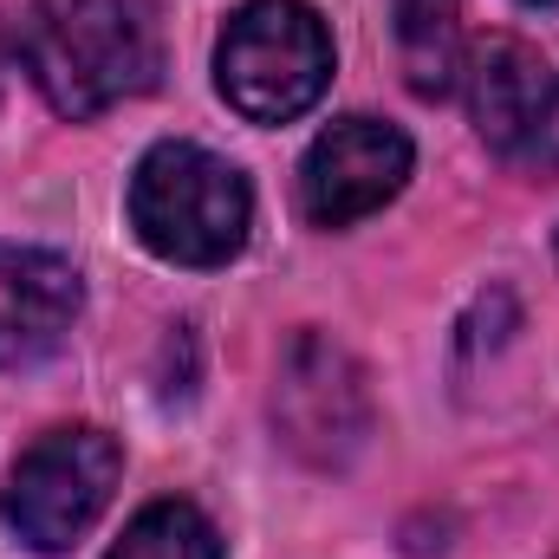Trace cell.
I'll list each match as a JSON object with an SVG mask.
<instances>
[{
	"mask_svg": "<svg viewBox=\"0 0 559 559\" xmlns=\"http://www.w3.org/2000/svg\"><path fill=\"white\" fill-rule=\"evenodd\" d=\"M20 59L59 118H105L163 79L156 0H33L20 20Z\"/></svg>",
	"mask_w": 559,
	"mask_h": 559,
	"instance_id": "cell-1",
	"label": "cell"
},
{
	"mask_svg": "<svg viewBox=\"0 0 559 559\" xmlns=\"http://www.w3.org/2000/svg\"><path fill=\"white\" fill-rule=\"evenodd\" d=\"M131 228L150 254L176 267H222L248 248L254 189L202 143H156L131 176Z\"/></svg>",
	"mask_w": 559,
	"mask_h": 559,
	"instance_id": "cell-2",
	"label": "cell"
},
{
	"mask_svg": "<svg viewBox=\"0 0 559 559\" xmlns=\"http://www.w3.org/2000/svg\"><path fill=\"white\" fill-rule=\"evenodd\" d=\"M332 79V33L306 0H248L215 46V85L248 124H293Z\"/></svg>",
	"mask_w": 559,
	"mask_h": 559,
	"instance_id": "cell-3",
	"label": "cell"
},
{
	"mask_svg": "<svg viewBox=\"0 0 559 559\" xmlns=\"http://www.w3.org/2000/svg\"><path fill=\"white\" fill-rule=\"evenodd\" d=\"M118 475H124V449L111 429L98 423H66V429H46L7 475V527L20 547L33 554H66L118 495Z\"/></svg>",
	"mask_w": 559,
	"mask_h": 559,
	"instance_id": "cell-4",
	"label": "cell"
},
{
	"mask_svg": "<svg viewBox=\"0 0 559 559\" xmlns=\"http://www.w3.org/2000/svg\"><path fill=\"white\" fill-rule=\"evenodd\" d=\"M274 423L280 442L312 462V468H345L365 436H371V384L365 365L325 338V332H299L280 358L274 378Z\"/></svg>",
	"mask_w": 559,
	"mask_h": 559,
	"instance_id": "cell-5",
	"label": "cell"
},
{
	"mask_svg": "<svg viewBox=\"0 0 559 559\" xmlns=\"http://www.w3.org/2000/svg\"><path fill=\"white\" fill-rule=\"evenodd\" d=\"M417 150L397 124L384 118H338L332 131H319L306 163H299V202L319 228H352L365 215H378L404 182H411Z\"/></svg>",
	"mask_w": 559,
	"mask_h": 559,
	"instance_id": "cell-6",
	"label": "cell"
},
{
	"mask_svg": "<svg viewBox=\"0 0 559 559\" xmlns=\"http://www.w3.org/2000/svg\"><path fill=\"white\" fill-rule=\"evenodd\" d=\"M79 267L46 254V248H20L0 241V365H33L46 352H59V338L79 319Z\"/></svg>",
	"mask_w": 559,
	"mask_h": 559,
	"instance_id": "cell-7",
	"label": "cell"
},
{
	"mask_svg": "<svg viewBox=\"0 0 559 559\" xmlns=\"http://www.w3.org/2000/svg\"><path fill=\"white\" fill-rule=\"evenodd\" d=\"M462 85H468V118L481 143L495 150H527V138L540 131V111L554 98V79H547V59L514 39V33H495L481 39L468 59H462Z\"/></svg>",
	"mask_w": 559,
	"mask_h": 559,
	"instance_id": "cell-8",
	"label": "cell"
},
{
	"mask_svg": "<svg viewBox=\"0 0 559 559\" xmlns=\"http://www.w3.org/2000/svg\"><path fill=\"white\" fill-rule=\"evenodd\" d=\"M404 79L417 98H442L462 79V0H391Z\"/></svg>",
	"mask_w": 559,
	"mask_h": 559,
	"instance_id": "cell-9",
	"label": "cell"
},
{
	"mask_svg": "<svg viewBox=\"0 0 559 559\" xmlns=\"http://www.w3.org/2000/svg\"><path fill=\"white\" fill-rule=\"evenodd\" d=\"M105 559H222V534L195 501H150Z\"/></svg>",
	"mask_w": 559,
	"mask_h": 559,
	"instance_id": "cell-10",
	"label": "cell"
},
{
	"mask_svg": "<svg viewBox=\"0 0 559 559\" xmlns=\"http://www.w3.org/2000/svg\"><path fill=\"white\" fill-rule=\"evenodd\" d=\"M527 156L559 169V85H554V98H547V111H540V131L527 138Z\"/></svg>",
	"mask_w": 559,
	"mask_h": 559,
	"instance_id": "cell-11",
	"label": "cell"
},
{
	"mask_svg": "<svg viewBox=\"0 0 559 559\" xmlns=\"http://www.w3.org/2000/svg\"><path fill=\"white\" fill-rule=\"evenodd\" d=\"M0 66H7V33H0Z\"/></svg>",
	"mask_w": 559,
	"mask_h": 559,
	"instance_id": "cell-12",
	"label": "cell"
}]
</instances>
